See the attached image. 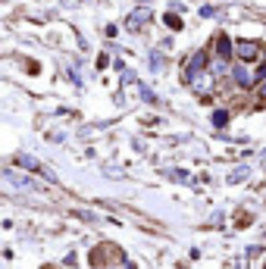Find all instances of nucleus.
Wrapping results in <instances>:
<instances>
[{
    "label": "nucleus",
    "mask_w": 266,
    "mask_h": 269,
    "mask_svg": "<svg viewBox=\"0 0 266 269\" xmlns=\"http://www.w3.org/2000/svg\"><path fill=\"white\" fill-rule=\"evenodd\" d=\"M147 16H150L147 10H138V13L132 16V22H129V25H132V28H141V25H144V22H147Z\"/></svg>",
    "instance_id": "f257e3e1"
},
{
    "label": "nucleus",
    "mask_w": 266,
    "mask_h": 269,
    "mask_svg": "<svg viewBox=\"0 0 266 269\" xmlns=\"http://www.w3.org/2000/svg\"><path fill=\"white\" fill-rule=\"evenodd\" d=\"M238 53H241L244 60H251V57H257V44H241V47H238Z\"/></svg>",
    "instance_id": "f03ea898"
},
{
    "label": "nucleus",
    "mask_w": 266,
    "mask_h": 269,
    "mask_svg": "<svg viewBox=\"0 0 266 269\" xmlns=\"http://www.w3.org/2000/svg\"><path fill=\"white\" fill-rule=\"evenodd\" d=\"M263 94H266V88H263Z\"/></svg>",
    "instance_id": "20e7f679"
},
{
    "label": "nucleus",
    "mask_w": 266,
    "mask_h": 269,
    "mask_svg": "<svg viewBox=\"0 0 266 269\" xmlns=\"http://www.w3.org/2000/svg\"><path fill=\"white\" fill-rule=\"evenodd\" d=\"M166 25H169V28H182V19H175V16L169 13V16H166Z\"/></svg>",
    "instance_id": "7ed1b4c3"
}]
</instances>
